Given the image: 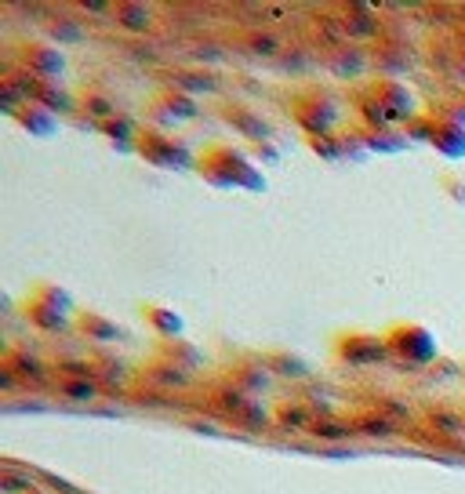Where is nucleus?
<instances>
[{
    "label": "nucleus",
    "instance_id": "obj_6",
    "mask_svg": "<svg viewBox=\"0 0 465 494\" xmlns=\"http://www.w3.org/2000/svg\"><path fill=\"white\" fill-rule=\"evenodd\" d=\"M251 48H255L259 55H273V52L280 48V41H273V37H255V41H251Z\"/></svg>",
    "mask_w": 465,
    "mask_h": 494
},
{
    "label": "nucleus",
    "instance_id": "obj_8",
    "mask_svg": "<svg viewBox=\"0 0 465 494\" xmlns=\"http://www.w3.org/2000/svg\"><path fill=\"white\" fill-rule=\"evenodd\" d=\"M284 422H288V429H295L291 422H306V411H284Z\"/></svg>",
    "mask_w": 465,
    "mask_h": 494
},
{
    "label": "nucleus",
    "instance_id": "obj_5",
    "mask_svg": "<svg viewBox=\"0 0 465 494\" xmlns=\"http://www.w3.org/2000/svg\"><path fill=\"white\" fill-rule=\"evenodd\" d=\"M66 393H70L73 400H91V396H95V385H91V382H66Z\"/></svg>",
    "mask_w": 465,
    "mask_h": 494
},
{
    "label": "nucleus",
    "instance_id": "obj_1",
    "mask_svg": "<svg viewBox=\"0 0 465 494\" xmlns=\"http://www.w3.org/2000/svg\"><path fill=\"white\" fill-rule=\"evenodd\" d=\"M117 15H120V26L124 30H149V23H153V12L149 8H142V5H120L117 8Z\"/></svg>",
    "mask_w": 465,
    "mask_h": 494
},
{
    "label": "nucleus",
    "instance_id": "obj_2",
    "mask_svg": "<svg viewBox=\"0 0 465 494\" xmlns=\"http://www.w3.org/2000/svg\"><path fill=\"white\" fill-rule=\"evenodd\" d=\"M142 313H146V317H149V320H153L160 331H171V335H175V331L182 328V320H178V317H171V313H164L160 306H146Z\"/></svg>",
    "mask_w": 465,
    "mask_h": 494
},
{
    "label": "nucleus",
    "instance_id": "obj_7",
    "mask_svg": "<svg viewBox=\"0 0 465 494\" xmlns=\"http://www.w3.org/2000/svg\"><path fill=\"white\" fill-rule=\"evenodd\" d=\"M5 487H8V490H33V483H30L26 476H8Z\"/></svg>",
    "mask_w": 465,
    "mask_h": 494
},
{
    "label": "nucleus",
    "instance_id": "obj_3",
    "mask_svg": "<svg viewBox=\"0 0 465 494\" xmlns=\"http://www.w3.org/2000/svg\"><path fill=\"white\" fill-rule=\"evenodd\" d=\"M26 59L33 62L37 73H55V70L62 66V59H59V55H48V52H26Z\"/></svg>",
    "mask_w": 465,
    "mask_h": 494
},
{
    "label": "nucleus",
    "instance_id": "obj_4",
    "mask_svg": "<svg viewBox=\"0 0 465 494\" xmlns=\"http://www.w3.org/2000/svg\"><path fill=\"white\" fill-rule=\"evenodd\" d=\"M371 15H353V19H346V30H353V33H375L378 30V23H367Z\"/></svg>",
    "mask_w": 465,
    "mask_h": 494
}]
</instances>
